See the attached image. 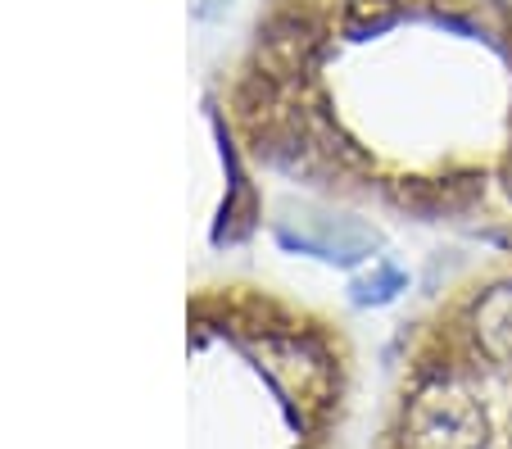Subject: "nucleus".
Listing matches in <instances>:
<instances>
[{"instance_id":"1","label":"nucleus","mask_w":512,"mask_h":449,"mask_svg":"<svg viewBox=\"0 0 512 449\" xmlns=\"http://www.w3.org/2000/svg\"><path fill=\"white\" fill-rule=\"evenodd\" d=\"M236 114L318 196L512 232V0H272Z\"/></svg>"}]
</instances>
